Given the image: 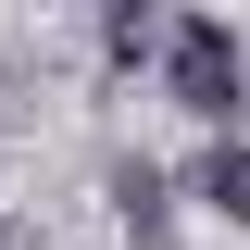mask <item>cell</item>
Masks as SVG:
<instances>
[{
    "label": "cell",
    "instance_id": "1",
    "mask_svg": "<svg viewBox=\"0 0 250 250\" xmlns=\"http://www.w3.org/2000/svg\"><path fill=\"white\" fill-rule=\"evenodd\" d=\"M163 75H175V100H188L200 125H225V113L250 100V62H238V38H225L213 13H188V25H163Z\"/></svg>",
    "mask_w": 250,
    "mask_h": 250
},
{
    "label": "cell",
    "instance_id": "2",
    "mask_svg": "<svg viewBox=\"0 0 250 250\" xmlns=\"http://www.w3.org/2000/svg\"><path fill=\"white\" fill-rule=\"evenodd\" d=\"M200 200H213L225 225H250V138H225V150L200 163Z\"/></svg>",
    "mask_w": 250,
    "mask_h": 250
},
{
    "label": "cell",
    "instance_id": "3",
    "mask_svg": "<svg viewBox=\"0 0 250 250\" xmlns=\"http://www.w3.org/2000/svg\"><path fill=\"white\" fill-rule=\"evenodd\" d=\"M100 50H113V62H150V50H163V13H150V0L100 13Z\"/></svg>",
    "mask_w": 250,
    "mask_h": 250
},
{
    "label": "cell",
    "instance_id": "4",
    "mask_svg": "<svg viewBox=\"0 0 250 250\" xmlns=\"http://www.w3.org/2000/svg\"><path fill=\"white\" fill-rule=\"evenodd\" d=\"M113 200H125V213H138V238H150V225H163V175H150V163H125V175H113Z\"/></svg>",
    "mask_w": 250,
    "mask_h": 250
},
{
    "label": "cell",
    "instance_id": "5",
    "mask_svg": "<svg viewBox=\"0 0 250 250\" xmlns=\"http://www.w3.org/2000/svg\"><path fill=\"white\" fill-rule=\"evenodd\" d=\"M0 250H13V238H0Z\"/></svg>",
    "mask_w": 250,
    "mask_h": 250
}]
</instances>
